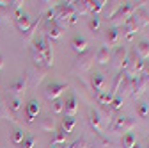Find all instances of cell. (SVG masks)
I'll list each match as a JSON object with an SVG mask.
<instances>
[{"label":"cell","instance_id":"obj_5","mask_svg":"<svg viewBox=\"0 0 149 148\" xmlns=\"http://www.w3.org/2000/svg\"><path fill=\"white\" fill-rule=\"evenodd\" d=\"M147 84H149V79L144 75V73L133 77V79H132V91H130V93H132V97H133V98L142 97L144 91H146V87H147Z\"/></svg>","mask_w":149,"mask_h":148},{"label":"cell","instance_id":"obj_23","mask_svg":"<svg viewBox=\"0 0 149 148\" xmlns=\"http://www.w3.org/2000/svg\"><path fill=\"white\" fill-rule=\"evenodd\" d=\"M91 148H116L114 143H112L108 137H103V136H98L94 141H92Z\"/></svg>","mask_w":149,"mask_h":148},{"label":"cell","instance_id":"obj_38","mask_svg":"<svg viewBox=\"0 0 149 148\" xmlns=\"http://www.w3.org/2000/svg\"><path fill=\"white\" fill-rule=\"evenodd\" d=\"M39 22H41V18H37V20H36V22L32 23V27H30V29H29V30H27V32L23 34V39H25V41H30V39H32V36H34V30L37 29V25H39Z\"/></svg>","mask_w":149,"mask_h":148},{"label":"cell","instance_id":"obj_41","mask_svg":"<svg viewBox=\"0 0 149 148\" xmlns=\"http://www.w3.org/2000/svg\"><path fill=\"white\" fill-rule=\"evenodd\" d=\"M2 68H4V57L0 55V71H2Z\"/></svg>","mask_w":149,"mask_h":148},{"label":"cell","instance_id":"obj_16","mask_svg":"<svg viewBox=\"0 0 149 148\" xmlns=\"http://www.w3.org/2000/svg\"><path fill=\"white\" fill-rule=\"evenodd\" d=\"M71 47H73V50H74V52H78V55H80V54L87 52L89 43H87V39H85V38H82V36H74V38L71 39Z\"/></svg>","mask_w":149,"mask_h":148},{"label":"cell","instance_id":"obj_36","mask_svg":"<svg viewBox=\"0 0 149 148\" xmlns=\"http://www.w3.org/2000/svg\"><path fill=\"white\" fill-rule=\"evenodd\" d=\"M32 59H34V64H36L37 68H43V66H45V59H43V55L37 52L36 48H32Z\"/></svg>","mask_w":149,"mask_h":148},{"label":"cell","instance_id":"obj_1","mask_svg":"<svg viewBox=\"0 0 149 148\" xmlns=\"http://www.w3.org/2000/svg\"><path fill=\"white\" fill-rule=\"evenodd\" d=\"M140 7H144V2H126V4H123V6H119L117 7V11L112 14V18H110V23H112V27H119L121 23H126L130 18H132Z\"/></svg>","mask_w":149,"mask_h":148},{"label":"cell","instance_id":"obj_14","mask_svg":"<svg viewBox=\"0 0 149 148\" xmlns=\"http://www.w3.org/2000/svg\"><path fill=\"white\" fill-rule=\"evenodd\" d=\"M130 91H132V77L128 75V73L124 71V77H123V80H121V84H119V89H117V93L116 95H119V97H126Z\"/></svg>","mask_w":149,"mask_h":148},{"label":"cell","instance_id":"obj_37","mask_svg":"<svg viewBox=\"0 0 149 148\" xmlns=\"http://www.w3.org/2000/svg\"><path fill=\"white\" fill-rule=\"evenodd\" d=\"M123 104H124V98H123V97H119V95H116V97H114V100L110 102V105H108V107H110L112 111H117V109H121V107H123Z\"/></svg>","mask_w":149,"mask_h":148},{"label":"cell","instance_id":"obj_29","mask_svg":"<svg viewBox=\"0 0 149 148\" xmlns=\"http://www.w3.org/2000/svg\"><path fill=\"white\" fill-rule=\"evenodd\" d=\"M52 113H53L55 116L64 113V102H62L61 98H57V100H53V102H52Z\"/></svg>","mask_w":149,"mask_h":148},{"label":"cell","instance_id":"obj_32","mask_svg":"<svg viewBox=\"0 0 149 148\" xmlns=\"http://www.w3.org/2000/svg\"><path fill=\"white\" fill-rule=\"evenodd\" d=\"M23 137H25V134H23V130H20V128H14L13 134H11V141H13L14 144H22Z\"/></svg>","mask_w":149,"mask_h":148},{"label":"cell","instance_id":"obj_26","mask_svg":"<svg viewBox=\"0 0 149 148\" xmlns=\"http://www.w3.org/2000/svg\"><path fill=\"white\" fill-rule=\"evenodd\" d=\"M7 109L11 111L14 116H18V113H20V109H22V100L14 97L13 100H9V102H7Z\"/></svg>","mask_w":149,"mask_h":148},{"label":"cell","instance_id":"obj_30","mask_svg":"<svg viewBox=\"0 0 149 148\" xmlns=\"http://www.w3.org/2000/svg\"><path fill=\"white\" fill-rule=\"evenodd\" d=\"M137 114H139V118H147V114H149L147 102H139L137 104Z\"/></svg>","mask_w":149,"mask_h":148},{"label":"cell","instance_id":"obj_17","mask_svg":"<svg viewBox=\"0 0 149 148\" xmlns=\"http://www.w3.org/2000/svg\"><path fill=\"white\" fill-rule=\"evenodd\" d=\"M39 111H41L39 102H37V100H30V102H29V105H27V121H29V123H32V121H34V118L39 114Z\"/></svg>","mask_w":149,"mask_h":148},{"label":"cell","instance_id":"obj_22","mask_svg":"<svg viewBox=\"0 0 149 148\" xmlns=\"http://www.w3.org/2000/svg\"><path fill=\"white\" fill-rule=\"evenodd\" d=\"M61 32H62V29L55 23V22L46 23V38L48 39H59L61 38Z\"/></svg>","mask_w":149,"mask_h":148},{"label":"cell","instance_id":"obj_13","mask_svg":"<svg viewBox=\"0 0 149 148\" xmlns=\"http://www.w3.org/2000/svg\"><path fill=\"white\" fill-rule=\"evenodd\" d=\"M77 109H78V100H77V97H74V95H71V97L64 102V113H66V116L74 118V114H77Z\"/></svg>","mask_w":149,"mask_h":148},{"label":"cell","instance_id":"obj_2","mask_svg":"<svg viewBox=\"0 0 149 148\" xmlns=\"http://www.w3.org/2000/svg\"><path fill=\"white\" fill-rule=\"evenodd\" d=\"M77 20H78V14H77L74 6H73L71 2L59 4L57 7H55V23H57L61 29L77 23Z\"/></svg>","mask_w":149,"mask_h":148},{"label":"cell","instance_id":"obj_33","mask_svg":"<svg viewBox=\"0 0 149 148\" xmlns=\"http://www.w3.org/2000/svg\"><path fill=\"white\" fill-rule=\"evenodd\" d=\"M78 6H74V11H77V14H89V2L87 0H82V2H77Z\"/></svg>","mask_w":149,"mask_h":148},{"label":"cell","instance_id":"obj_25","mask_svg":"<svg viewBox=\"0 0 149 148\" xmlns=\"http://www.w3.org/2000/svg\"><path fill=\"white\" fill-rule=\"evenodd\" d=\"M137 143V136L133 132H128L123 136V148H133Z\"/></svg>","mask_w":149,"mask_h":148},{"label":"cell","instance_id":"obj_4","mask_svg":"<svg viewBox=\"0 0 149 148\" xmlns=\"http://www.w3.org/2000/svg\"><path fill=\"white\" fill-rule=\"evenodd\" d=\"M137 125V121L133 118H130V116H119L114 120V123H112V132H130L132 128Z\"/></svg>","mask_w":149,"mask_h":148},{"label":"cell","instance_id":"obj_10","mask_svg":"<svg viewBox=\"0 0 149 148\" xmlns=\"http://www.w3.org/2000/svg\"><path fill=\"white\" fill-rule=\"evenodd\" d=\"M27 80H29V75H25V77H20L14 84H11V87H9V91L16 97V98H20L25 91H27Z\"/></svg>","mask_w":149,"mask_h":148},{"label":"cell","instance_id":"obj_18","mask_svg":"<svg viewBox=\"0 0 149 148\" xmlns=\"http://www.w3.org/2000/svg\"><path fill=\"white\" fill-rule=\"evenodd\" d=\"M135 54L139 55L142 61L149 59V41L147 39H140L137 43V47H135Z\"/></svg>","mask_w":149,"mask_h":148},{"label":"cell","instance_id":"obj_12","mask_svg":"<svg viewBox=\"0 0 149 148\" xmlns=\"http://www.w3.org/2000/svg\"><path fill=\"white\" fill-rule=\"evenodd\" d=\"M105 39H107V47H108V48H110V47H116V45L119 43V39H121V32H119V29H116V27H108L107 32H105Z\"/></svg>","mask_w":149,"mask_h":148},{"label":"cell","instance_id":"obj_28","mask_svg":"<svg viewBox=\"0 0 149 148\" xmlns=\"http://www.w3.org/2000/svg\"><path fill=\"white\" fill-rule=\"evenodd\" d=\"M89 29H91L92 32H100V29H101V22H100L98 14H91V18H89Z\"/></svg>","mask_w":149,"mask_h":148},{"label":"cell","instance_id":"obj_35","mask_svg":"<svg viewBox=\"0 0 149 148\" xmlns=\"http://www.w3.org/2000/svg\"><path fill=\"white\" fill-rule=\"evenodd\" d=\"M114 97H116V95H112V93H105V91H103V93H100V95H98V102H100L101 105H107V104L110 105V102L114 100Z\"/></svg>","mask_w":149,"mask_h":148},{"label":"cell","instance_id":"obj_3","mask_svg":"<svg viewBox=\"0 0 149 148\" xmlns=\"http://www.w3.org/2000/svg\"><path fill=\"white\" fill-rule=\"evenodd\" d=\"M34 48L43 55L45 59V66L50 68L53 64V52H52V45H50V39L48 38H39L36 43H34Z\"/></svg>","mask_w":149,"mask_h":148},{"label":"cell","instance_id":"obj_43","mask_svg":"<svg viewBox=\"0 0 149 148\" xmlns=\"http://www.w3.org/2000/svg\"><path fill=\"white\" fill-rule=\"evenodd\" d=\"M133 148H142V146H140L139 143H135V146H133Z\"/></svg>","mask_w":149,"mask_h":148},{"label":"cell","instance_id":"obj_31","mask_svg":"<svg viewBox=\"0 0 149 148\" xmlns=\"http://www.w3.org/2000/svg\"><path fill=\"white\" fill-rule=\"evenodd\" d=\"M74 123H77V121H74V118L66 116V118L62 120V130H64L66 134H69V132L73 130V128H74Z\"/></svg>","mask_w":149,"mask_h":148},{"label":"cell","instance_id":"obj_20","mask_svg":"<svg viewBox=\"0 0 149 148\" xmlns=\"http://www.w3.org/2000/svg\"><path fill=\"white\" fill-rule=\"evenodd\" d=\"M37 127H39L41 130H45V132H52L53 128H55V118L52 114L50 116H43L39 120V123H37Z\"/></svg>","mask_w":149,"mask_h":148},{"label":"cell","instance_id":"obj_40","mask_svg":"<svg viewBox=\"0 0 149 148\" xmlns=\"http://www.w3.org/2000/svg\"><path fill=\"white\" fill-rule=\"evenodd\" d=\"M142 73H144V75L149 79V63H146V66H144V71H142Z\"/></svg>","mask_w":149,"mask_h":148},{"label":"cell","instance_id":"obj_6","mask_svg":"<svg viewBox=\"0 0 149 148\" xmlns=\"http://www.w3.org/2000/svg\"><path fill=\"white\" fill-rule=\"evenodd\" d=\"M110 61H112V64H114V68L124 71L126 66H128V50H126L124 47H117Z\"/></svg>","mask_w":149,"mask_h":148},{"label":"cell","instance_id":"obj_8","mask_svg":"<svg viewBox=\"0 0 149 148\" xmlns=\"http://www.w3.org/2000/svg\"><path fill=\"white\" fill-rule=\"evenodd\" d=\"M92 63H94V54L87 50V52H84V54L78 55L77 63H74V68L80 70V71H85V70H89L92 66Z\"/></svg>","mask_w":149,"mask_h":148},{"label":"cell","instance_id":"obj_34","mask_svg":"<svg viewBox=\"0 0 149 148\" xmlns=\"http://www.w3.org/2000/svg\"><path fill=\"white\" fill-rule=\"evenodd\" d=\"M0 118L4 120H11V121H16V116L7 109V105H0Z\"/></svg>","mask_w":149,"mask_h":148},{"label":"cell","instance_id":"obj_24","mask_svg":"<svg viewBox=\"0 0 149 148\" xmlns=\"http://www.w3.org/2000/svg\"><path fill=\"white\" fill-rule=\"evenodd\" d=\"M68 136L69 134H66L62 128H59L57 132H55V136H53V139H52V144H57V146H61V144H64L66 141H68Z\"/></svg>","mask_w":149,"mask_h":148},{"label":"cell","instance_id":"obj_7","mask_svg":"<svg viewBox=\"0 0 149 148\" xmlns=\"http://www.w3.org/2000/svg\"><path fill=\"white\" fill-rule=\"evenodd\" d=\"M68 89V84H61V82H52V84H48L46 86V89H45V97L50 100V102H53V100H57L64 91Z\"/></svg>","mask_w":149,"mask_h":148},{"label":"cell","instance_id":"obj_11","mask_svg":"<svg viewBox=\"0 0 149 148\" xmlns=\"http://www.w3.org/2000/svg\"><path fill=\"white\" fill-rule=\"evenodd\" d=\"M91 86H92V91L100 95V93H103V91H105L107 79L101 75V73H92V77H91Z\"/></svg>","mask_w":149,"mask_h":148},{"label":"cell","instance_id":"obj_9","mask_svg":"<svg viewBox=\"0 0 149 148\" xmlns=\"http://www.w3.org/2000/svg\"><path fill=\"white\" fill-rule=\"evenodd\" d=\"M14 23H16V27L20 29L23 34L32 27V22H30V16L27 14V13H23V11H18L16 14H14Z\"/></svg>","mask_w":149,"mask_h":148},{"label":"cell","instance_id":"obj_42","mask_svg":"<svg viewBox=\"0 0 149 148\" xmlns=\"http://www.w3.org/2000/svg\"><path fill=\"white\" fill-rule=\"evenodd\" d=\"M50 148H62V146H57V144H50Z\"/></svg>","mask_w":149,"mask_h":148},{"label":"cell","instance_id":"obj_27","mask_svg":"<svg viewBox=\"0 0 149 148\" xmlns=\"http://www.w3.org/2000/svg\"><path fill=\"white\" fill-rule=\"evenodd\" d=\"M105 0H94V2H89V11H91V14H98L103 7H105Z\"/></svg>","mask_w":149,"mask_h":148},{"label":"cell","instance_id":"obj_39","mask_svg":"<svg viewBox=\"0 0 149 148\" xmlns=\"http://www.w3.org/2000/svg\"><path fill=\"white\" fill-rule=\"evenodd\" d=\"M34 144H36V137L34 136H25L20 148H34Z\"/></svg>","mask_w":149,"mask_h":148},{"label":"cell","instance_id":"obj_21","mask_svg":"<svg viewBox=\"0 0 149 148\" xmlns=\"http://www.w3.org/2000/svg\"><path fill=\"white\" fill-rule=\"evenodd\" d=\"M140 29H139V25H137V22H135V18L132 16V18H130V20L124 23V32H126V38L128 39H132L133 38V36L139 32Z\"/></svg>","mask_w":149,"mask_h":148},{"label":"cell","instance_id":"obj_15","mask_svg":"<svg viewBox=\"0 0 149 148\" xmlns=\"http://www.w3.org/2000/svg\"><path fill=\"white\" fill-rule=\"evenodd\" d=\"M89 123H91V127L94 128L96 132H101V130H103L101 116H100V113H98L96 109H91V111H89Z\"/></svg>","mask_w":149,"mask_h":148},{"label":"cell","instance_id":"obj_19","mask_svg":"<svg viewBox=\"0 0 149 148\" xmlns=\"http://www.w3.org/2000/svg\"><path fill=\"white\" fill-rule=\"evenodd\" d=\"M94 59H96L98 64H107V63L112 59V52H110V48H108V47H101V48L98 50V54L94 55Z\"/></svg>","mask_w":149,"mask_h":148}]
</instances>
